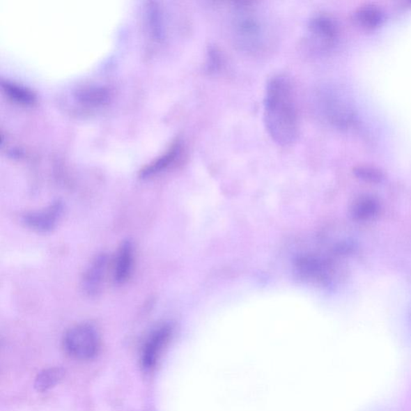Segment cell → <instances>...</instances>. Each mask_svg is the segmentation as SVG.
<instances>
[{
    "mask_svg": "<svg viewBox=\"0 0 411 411\" xmlns=\"http://www.w3.org/2000/svg\"><path fill=\"white\" fill-rule=\"evenodd\" d=\"M263 119L268 134L279 146H291L297 141L299 123L296 99L287 77L275 76L267 82Z\"/></svg>",
    "mask_w": 411,
    "mask_h": 411,
    "instance_id": "1",
    "label": "cell"
},
{
    "mask_svg": "<svg viewBox=\"0 0 411 411\" xmlns=\"http://www.w3.org/2000/svg\"><path fill=\"white\" fill-rule=\"evenodd\" d=\"M233 28L237 44L246 51H259L267 43L266 24L249 3L235 7Z\"/></svg>",
    "mask_w": 411,
    "mask_h": 411,
    "instance_id": "2",
    "label": "cell"
},
{
    "mask_svg": "<svg viewBox=\"0 0 411 411\" xmlns=\"http://www.w3.org/2000/svg\"><path fill=\"white\" fill-rule=\"evenodd\" d=\"M64 346L68 354L76 359H92L100 349L99 334L91 325H77L67 332Z\"/></svg>",
    "mask_w": 411,
    "mask_h": 411,
    "instance_id": "3",
    "label": "cell"
},
{
    "mask_svg": "<svg viewBox=\"0 0 411 411\" xmlns=\"http://www.w3.org/2000/svg\"><path fill=\"white\" fill-rule=\"evenodd\" d=\"M339 33L335 20L326 15H316L308 25V39L315 47H324L333 42Z\"/></svg>",
    "mask_w": 411,
    "mask_h": 411,
    "instance_id": "4",
    "label": "cell"
},
{
    "mask_svg": "<svg viewBox=\"0 0 411 411\" xmlns=\"http://www.w3.org/2000/svg\"><path fill=\"white\" fill-rule=\"evenodd\" d=\"M62 212V203L56 202L43 210L25 215L24 222L31 229L40 233H47L55 228Z\"/></svg>",
    "mask_w": 411,
    "mask_h": 411,
    "instance_id": "5",
    "label": "cell"
},
{
    "mask_svg": "<svg viewBox=\"0 0 411 411\" xmlns=\"http://www.w3.org/2000/svg\"><path fill=\"white\" fill-rule=\"evenodd\" d=\"M108 258L107 255H99L91 263L84 273L82 287L89 296H96L101 292L105 275H107Z\"/></svg>",
    "mask_w": 411,
    "mask_h": 411,
    "instance_id": "6",
    "label": "cell"
},
{
    "mask_svg": "<svg viewBox=\"0 0 411 411\" xmlns=\"http://www.w3.org/2000/svg\"><path fill=\"white\" fill-rule=\"evenodd\" d=\"M171 334V329L168 326L156 330L149 340L147 341L144 347V355H142V366L146 370H151L156 365L161 352L164 349Z\"/></svg>",
    "mask_w": 411,
    "mask_h": 411,
    "instance_id": "7",
    "label": "cell"
},
{
    "mask_svg": "<svg viewBox=\"0 0 411 411\" xmlns=\"http://www.w3.org/2000/svg\"><path fill=\"white\" fill-rule=\"evenodd\" d=\"M134 263V245L130 240L124 241L116 256L114 278L116 283L124 284L130 277Z\"/></svg>",
    "mask_w": 411,
    "mask_h": 411,
    "instance_id": "8",
    "label": "cell"
},
{
    "mask_svg": "<svg viewBox=\"0 0 411 411\" xmlns=\"http://www.w3.org/2000/svg\"><path fill=\"white\" fill-rule=\"evenodd\" d=\"M379 210V204L376 199L364 196L356 199L352 203L350 215L357 221H366L375 216Z\"/></svg>",
    "mask_w": 411,
    "mask_h": 411,
    "instance_id": "9",
    "label": "cell"
},
{
    "mask_svg": "<svg viewBox=\"0 0 411 411\" xmlns=\"http://www.w3.org/2000/svg\"><path fill=\"white\" fill-rule=\"evenodd\" d=\"M181 146L178 144L173 145L160 160L153 163L148 167L144 169L141 173L142 177H149L155 175L156 173L164 170L165 168L170 166L173 162L177 159L180 154Z\"/></svg>",
    "mask_w": 411,
    "mask_h": 411,
    "instance_id": "10",
    "label": "cell"
},
{
    "mask_svg": "<svg viewBox=\"0 0 411 411\" xmlns=\"http://www.w3.org/2000/svg\"><path fill=\"white\" fill-rule=\"evenodd\" d=\"M356 17L366 27L373 28L381 24L383 20V14L378 8L367 5L366 7L358 9Z\"/></svg>",
    "mask_w": 411,
    "mask_h": 411,
    "instance_id": "11",
    "label": "cell"
},
{
    "mask_svg": "<svg viewBox=\"0 0 411 411\" xmlns=\"http://www.w3.org/2000/svg\"><path fill=\"white\" fill-rule=\"evenodd\" d=\"M62 377V373L58 369H51L40 374L36 379V387L40 391H46V389L55 386Z\"/></svg>",
    "mask_w": 411,
    "mask_h": 411,
    "instance_id": "12",
    "label": "cell"
},
{
    "mask_svg": "<svg viewBox=\"0 0 411 411\" xmlns=\"http://www.w3.org/2000/svg\"><path fill=\"white\" fill-rule=\"evenodd\" d=\"M354 172L357 178L369 183H378L382 182L383 179V173L378 169L371 166H357Z\"/></svg>",
    "mask_w": 411,
    "mask_h": 411,
    "instance_id": "13",
    "label": "cell"
},
{
    "mask_svg": "<svg viewBox=\"0 0 411 411\" xmlns=\"http://www.w3.org/2000/svg\"><path fill=\"white\" fill-rule=\"evenodd\" d=\"M3 86L6 88V91L10 96L17 99V101L25 103L33 102L34 97L29 92L26 91L25 89L9 84H3Z\"/></svg>",
    "mask_w": 411,
    "mask_h": 411,
    "instance_id": "14",
    "label": "cell"
},
{
    "mask_svg": "<svg viewBox=\"0 0 411 411\" xmlns=\"http://www.w3.org/2000/svg\"><path fill=\"white\" fill-rule=\"evenodd\" d=\"M209 54V68L210 70H215L219 65L220 56L218 52L215 49H210L208 52Z\"/></svg>",
    "mask_w": 411,
    "mask_h": 411,
    "instance_id": "15",
    "label": "cell"
}]
</instances>
